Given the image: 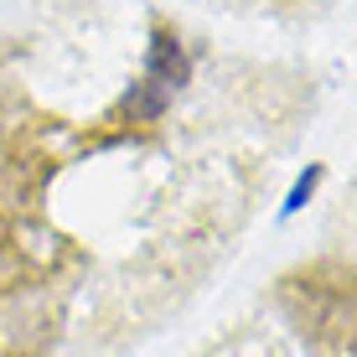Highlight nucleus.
<instances>
[{"label":"nucleus","instance_id":"f03ea898","mask_svg":"<svg viewBox=\"0 0 357 357\" xmlns=\"http://www.w3.org/2000/svg\"><path fill=\"white\" fill-rule=\"evenodd\" d=\"M202 10H223V16H249V21H285V26H305V21L326 16L337 0H187Z\"/></svg>","mask_w":357,"mask_h":357},{"label":"nucleus","instance_id":"f257e3e1","mask_svg":"<svg viewBox=\"0 0 357 357\" xmlns=\"http://www.w3.org/2000/svg\"><path fill=\"white\" fill-rule=\"evenodd\" d=\"M187 357H301V347L285 337V326L275 316L254 311V316H238L233 326H223L213 342H202Z\"/></svg>","mask_w":357,"mask_h":357}]
</instances>
